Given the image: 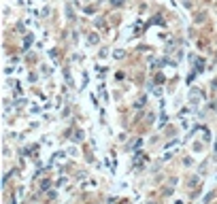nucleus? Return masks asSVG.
<instances>
[{"instance_id":"f257e3e1","label":"nucleus","mask_w":217,"mask_h":204,"mask_svg":"<svg viewBox=\"0 0 217 204\" xmlns=\"http://www.w3.org/2000/svg\"><path fill=\"white\" fill-rule=\"evenodd\" d=\"M198 98H200V89H191V92H189V102H191V104H196V102H198Z\"/></svg>"},{"instance_id":"f03ea898","label":"nucleus","mask_w":217,"mask_h":204,"mask_svg":"<svg viewBox=\"0 0 217 204\" xmlns=\"http://www.w3.org/2000/svg\"><path fill=\"white\" fill-rule=\"evenodd\" d=\"M98 40H100V38H98V34H96V32H92V34L87 36V43H89V45H98Z\"/></svg>"},{"instance_id":"7ed1b4c3","label":"nucleus","mask_w":217,"mask_h":204,"mask_svg":"<svg viewBox=\"0 0 217 204\" xmlns=\"http://www.w3.org/2000/svg\"><path fill=\"white\" fill-rule=\"evenodd\" d=\"M202 138H204V143H209V140H211V130H209L206 126L202 128Z\"/></svg>"},{"instance_id":"20e7f679","label":"nucleus","mask_w":217,"mask_h":204,"mask_svg":"<svg viewBox=\"0 0 217 204\" xmlns=\"http://www.w3.org/2000/svg\"><path fill=\"white\" fill-rule=\"evenodd\" d=\"M145 102H147V98H145V96H140V98L134 102V108H143V106H145Z\"/></svg>"},{"instance_id":"39448f33","label":"nucleus","mask_w":217,"mask_h":204,"mask_svg":"<svg viewBox=\"0 0 217 204\" xmlns=\"http://www.w3.org/2000/svg\"><path fill=\"white\" fill-rule=\"evenodd\" d=\"M72 140H75V143H81V140H83V132H81V130H77V132H75V136H72Z\"/></svg>"},{"instance_id":"423d86ee","label":"nucleus","mask_w":217,"mask_h":204,"mask_svg":"<svg viewBox=\"0 0 217 204\" xmlns=\"http://www.w3.org/2000/svg\"><path fill=\"white\" fill-rule=\"evenodd\" d=\"M213 198H215V191H211V194H206V196H204V204H209V202H213Z\"/></svg>"},{"instance_id":"0eeeda50","label":"nucleus","mask_w":217,"mask_h":204,"mask_svg":"<svg viewBox=\"0 0 217 204\" xmlns=\"http://www.w3.org/2000/svg\"><path fill=\"white\" fill-rule=\"evenodd\" d=\"M49 189V181H43V185H41V191H47Z\"/></svg>"},{"instance_id":"6e6552de","label":"nucleus","mask_w":217,"mask_h":204,"mask_svg":"<svg viewBox=\"0 0 217 204\" xmlns=\"http://www.w3.org/2000/svg\"><path fill=\"white\" fill-rule=\"evenodd\" d=\"M111 4H113V7H119V4H124V0H111Z\"/></svg>"},{"instance_id":"1a4fd4ad","label":"nucleus","mask_w":217,"mask_h":204,"mask_svg":"<svg viewBox=\"0 0 217 204\" xmlns=\"http://www.w3.org/2000/svg\"><path fill=\"white\" fill-rule=\"evenodd\" d=\"M113 55H115V58H117V60H119V58H124V51H122V49H119V51H115V53H113Z\"/></svg>"},{"instance_id":"9d476101","label":"nucleus","mask_w":217,"mask_h":204,"mask_svg":"<svg viewBox=\"0 0 217 204\" xmlns=\"http://www.w3.org/2000/svg\"><path fill=\"white\" fill-rule=\"evenodd\" d=\"M211 106H213V108H217V98L213 100V104H211Z\"/></svg>"}]
</instances>
